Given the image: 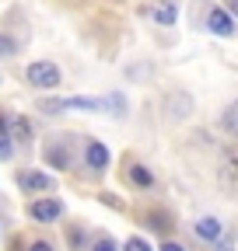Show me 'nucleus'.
Returning <instances> with one entry per match:
<instances>
[{"label":"nucleus","instance_id":"nucleus-1","mask_svg":"<svg viewBox=\"0 0 238 251\" xmlns=\"http://www.w3.org/2000/svg\"><path fill=\"white\" fill-rule=\"evenodd\" d=\"M25 77H28V84H32V87H42V91L60 87V70L53 67V63H46V59L32 63V67L25 70Z\"/></svg>","mask_w":238,"mask_h":251},{"label":"nucleus","instance_id":"nucleus-2","mask_svg":"<svg viewBox=\"0 0 238 251\" xmlns=\"http://www.w3.org/2000/svg\"><path fill=\"white\" fill-rule=\"evenodd\" d=\"M28 213H32V220H39V224H53V220L63 216V202L60 199H35L28 206Z\"/></svg>","mask_w":238,"mask_h":251},{"label":"nucleus","instance_id":"nucleus-3","mask_svg":"<svg viewBox=\"0 0 238 251\" xmlns=\"http://www.w3.org/2000/svg\"><path fill=\"white\" fill-rule=\"evenodd\" d=\"M18 185L25 188V192H53V188H56V181L49 178V175H42V171H21L18 175Z\"/></svg>","mask_w":238,"mask_h":251},{"label":"nucleus","instance_id":"nucleus-4","mask_svg":"<svg viewBox=\"0 0 238 251\" xmlns=\"http://www.w3.org/2000/svg\"><path fill=\"white\" fill-rule=\"evenodd\" d=\"M207 28L214 31V35H231L235 31V21H231V11H210V18H207Z\"/></svg>","mask_w":238,"mask_h":251},{"label":"nucleus","instance_id":"nucleus-5","mask_svg":"<svg viewBox=\"0 0 238 251\" xmlns=\"http://www.w3.org/2000/svg\"><path fill=\"white\" fill-rule=\"evenodd\" d=\"M46 161H49L53 168H70V153H67L63 143H49V147H46Z\"/></svg>","mask_w":238,"mask_h":251},{"label":"nucleus","instance_id":"nucleus-6","mask_svg":"<svg viewBox=\"0 0 238 251\" xmlns=\"http://www.w3.org/2000/svg\"><path fill=\"white\" fill-rule=\"evenodd\" d=\"M84 161H88V168H105V164H109V150H105L102 143H88Z\"/></svg>","mask_w":238,"mask_h":251},{"label":"nucleus","instance_id":"nucleus-7","mask_svg":"<svg viewBox=\"0 0 238 251\" xmlns=\"http://www.w3.org/2000/svg\"><path fill=\"white\" fill-rule=\"evenodd\" d=\"M196 234H200V237H207V241H217V237L224 234V227H221V220H214V216H203L200 224H196Z\"/></svg>","mask_w":238,"mask_h":251},{"label":"nucleus","instance_id":"nucleus-8","mask_svg":"<svg viewBox=\"0 0 238 251\" xmlns=\"http://www.w3.org/2000/svg\"><path fill=\"white\" fill-rule=\"evenodd\" d=\"M221 171H224L228 181L238 178V147H228V150L221 153Z\"/></svg>","mask_w":238,"mask_h":251},{"label":"nucleus","instance_id":"nucleus-9","mask_svg":"<svg viewBox=\"0 0 238 251\" xmlns=\"http://www.w3.org/2000/svg\"><path fill=\"white\" fill-rule=\"evenodd\" d=\"M221 126H224V133L238 136V101H231V105L224 108V115H221Z\"/></svg>","mask_w":238,"mask_h":251},{"label":"nucleus","instance_id":"nucleus-10","mask_svg":"<svg viewBox=\"0 0 238 251\" xmlns=\"http://www.w3.org/2000/svg\"><path fill=\"white\" fill-rule=\"evenodd\" d=\"M11 140H18V143L32 140V126H28V119H11Z\"/></svg>","mask_w":238,"mask_h":251},{"label":"nucleus","instance_id":"nucleus-11","mask_svg":"<svg viewBox=\"0 0 238 251\" xmlns=\"http://www.w3.org/2000/svg\"><path fill=\"white\" fill-rule=\"evenodd\" d=\"M130 181H133V185H140V188H151V185H154L151 171H147L144 164H133V168H130Z\"/></svg>","mask_w":238,"mask_h":251},{"label":"nucleus","instance_id":"nucleus-12","mask_svg":"<svg viewBox=\"0 0 238 251\" xmlns=\"http://www.w3.org/2000/svg\"><path fill=\"white\" fill-rule=\"evenodd\" d=\"M147 227L158 230V234H168V230H172V220H168L165 213H151V216H147Z\"/></svg>","mask_w":238,"mask_h":251},{"label":"nucleus","instance_id":"nucleus-13","mask_svg":"<svg viewBox=\"0 0 238 251\" xmlns=\"http://www.w3.org/2000/svg\"><path fill=\"white\" fill-rule=\"evenodd\" d=\"M154 18H158L161 25H172V21H175V7H172V4H161V7L154 11Z\"/></svg>","mask_w":238,"mask_h":251},{"label":"nucleus","instance_id":"nucleus-14","mask_svg":"<svg viewBox=\"0 0 238 251\" xmlns=\"http://www.w3.org/2000/svg\"><path fill=\"white\" fill-rule=\"evenodd\" d=\"M123 251H151V244H147L144 237H130V241L123 244Z\"/></svg>","mask_w":238,"mask_h":251},{"label":"nucleus","instance_id":"nucleus-15","mask_svg":"<svg viewBox=\"0 0 238 251\" xmlns=\"http://www.w3.org/2000/svg\"><path fill=\"white\" fill-rule=\"evenodd\" d=\"M18 52V42L7 39V35H0V56H14Z\"/></svg>","mask_w":238,"mask_h":251},{"label":"nucleus","instance_id":"nucleus-16","mask_svg":"<svg viewBox=\"0 0 238 251\" xmlns=\"http://www.w3.org/2000/svg\"><path fill=\"white\" fill-rule=\"evenodd\" d=\"M91 251H116V241H112V237H102V241H95Z\"/></svg>","mask_w":238,"mask_h":251},{"label":"nucleus","instance_id":"nucleus-17","mask_svg":"<svg viewBox=\"0 0 238 251\" xmlns=\"http://www.w3.org/2000/svg\"><path fill=\"white\" fill-rule=\"evenodd\" d=\"M0 157H11V136L7 133L0 136Z\"/></svg>","mask_w":238,"mask_h":251},{"label":"nucleus","instance_id":"nucleus-18","mask_svg":"<svg viewBox=\"0 0 238 251\" xmlns=\"http://www.w3.org/2000/svg\"><path fill=\"white\" fill-rule=\"evenodd\" d=\"M102 202H105V206H116V209H123V202H119V199H116V196H109V192H105V196H102Z\"/></svg>","mask_w":238,"mask_h":251},{"label":"nucleus","instance_id":"nucleus-19","mask_svg":"<svg viewBox=\"0 0 238 251\" xmlns=\"http://www.w3.org/2000/svg\"><path fill=\"white\" fill-rule=\"evenodd\" d=\"M28 251H53V244H49V241H35V244L28 248Z\"/></svg>","mask_w":238,"mask_h":251},{"label":"nucleus","instance_id":"nucleus-20","mask_svg":"<svg viewBox=\"0 0 238 251\" xmlns=\"http://www.w3.org/2000/svg\"><path fill=\"white\" fill-rule=\"evenodd\" d=\"M161 251H186V248H182V244H175V241H165Z\"/></svg>","mask_w":238,"mask_h":251},{"label":"nucleus","instance_id":"nucleus-21","mask_svg":"<svg viewBox=\"0 0 238 251\" xmlns=\"http://www.w3.org/2000/svg\"><path fill=\"white\" fill-rule=\"evenodd\" d=\"M228 11H231V14L238 18V0H228Z\"/></svg>","mask_w":238,"mask_h":251},{"label":"nucleus","instance_id":"nucleus-22","mask_svg":"<svg viewBox=\"0 0 238 251\" xmlns=\"http://www.w3.org/2000/svg\"><path fill=\"white\" fill-rule=\"evenodd\" d=\"M217 251H231V244H228V241H221V237H217Z\"/></svg>","mask_w":238,"mask_h":251},{"label":"nucleus","instance_id":"nucleus-23","mask_svg":"<svg viewBox=\"0 0 238 251\" xmlns=\"http://www.w3.org/2000/svg\"><path fill=\"white\" fill-rule=\"evenodd\" d=\"M4 129H7V119H4V115H0V136H4Z\"/></svg>","mask_w":238,"mask_h":251}]
</instances>
